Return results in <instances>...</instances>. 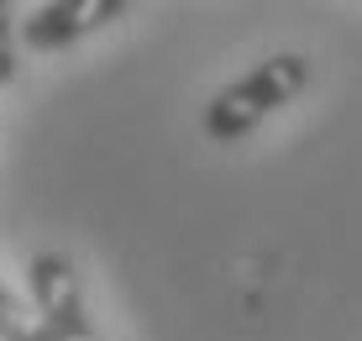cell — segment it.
Instances as JSON below:
<instances>
[{
  "mask_svg": "<svg viewBox=\"0 0 362 341\" xmlns=\"http://www.w3.org/2000/svg\"><path fill=\"white\" fill-rule=\"evenodd\" d=\"M310 84V58L305 53H273L257 69H247L242 79H231L226 90L205 105V137L216 142H236L247 137L263 116H273L279 105H289L294 95H305Z\"/></svg>",
  "mask_w": 362,
  "mask_h": 341,
  "instance_id": "6da1fadb",
  "label": "cell"
},
{
  "mask_svg": "<svg viewBox=\"0 0 362 341\" xmlns=\"http://www.w3.org/2000/svg\"><path fill=\"white\" fill-rule=\"evenodd\" d=\"M27 289H32V310L42 315V325L58 341H105L90 320L84 305V284L69 252H37L27 258Z\"/></svg>",
  "mask_w": 362,
  "mask_h": 341,
  "instance_id": "7a4b0ae2",
  "label": "cell"
},
{
  "mask_svg": "<svg viewBox=\"0 0 362 341\" xmlns=\"http://www.w3.org/2000/svg\"><path fill=\"white\" fill-rule=\"evenodd\" d=\"M127 11H132L127 0H47V6H32L27 16H21L16 37H21L27 53H64L79 37L121 21Z\"/></svg>",
  "mask_w": 362,
  "mask_h": 341,
  "instance_id": "3957f363",
  "label": "cell"
},
{
  "mask_svg": "<svg viewBox=\"0 0 362 341\" xmlns=\"http://www.w3.org/2000/svg\"><path fill=\"white\" fill-rule=\"evenodd\" d=\"M0 341H58V336L42 325V315H37L27 299H16L0 284Z\"/></svg>",
  "mask_w": 362,
  "mask_h": 341,
  "instance_id": "277c9868",
  "label": "cell"
},
{
  "mask_svg": "<svg viewBox=\"0 0 362 341\" xmlns=\"http://www.w3.org/2000/svg\"><path fill=\"white\" fill-rule=\"evenodd\" d=\"M21 21H16V6H6L0 0V47H11V32H16Z\"/></svg>",
  "mask_w": 362,
  "mask_h": 341,
  "instance_id": "5b68a950",
  "label": "cell"
},
{
  "mask_svg": "<svg viewBox=\"0 0 362 341\" xmlns=\"http://www.w3.org/2000/svg\"><path fill=\"white\" fill-rule=\"evenodd\" d=\"M11 79H16V53L0 47V84H11Z\"/></svg>",
  "mask_w": 362,
  "mask_h": 341,
  "instance_id": "8992f818",
  "label": "cell"
}]
</instances>
